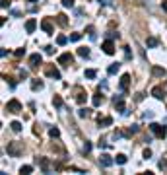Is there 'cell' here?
Wrapping results in <instances>:
<instances>
[{
  "mask_svg": "<svg viewBox=\"0 0 167 175\" xmlns=\"http://www.w3.org/2000/svg\"><path fill=\"white\" fill-rule=\"evenodd\" d=\"M25 2H37V0H25Z\"/></svg>",
  "mask_w": 167,
  "mask_h": 175,
  "instance_id": "obj_44",
  "label": "cell"
},
{
  "mask_svg": "<svg viewBox=\"0 0 167 175\" xmlns=\"http://www.w3.org/2000/svg\"><path fill=\"white\" fill-rule=\"evenodd\" d=\"M95 76H97V72H95V70H86V78H95Z\"/></svg>",
  "mask_w": 167,
  "mask_h": 175,
  "instance_id": "obj_31",
  "label": "cell"
},
{
  "mask_svg": "<svg viewBox=\"0 0 167 175\" xmlns=\"http://www.w3.org/2000/svg\"><path fill=\"white\" fill-rule=\"evenodd\" d=\"M144 158H146V160L152 158V150H150V148H146V150H144Z\"/></svg>",
  "mask_w": 167,
  "mask_h": 175,
  "instance_id": "obj_37",
  "label": "cell"
},
{
  "mask_svg": "<svg viewBox=\"0 0 167 175\" xmlns=\"http://www.w3.org/2000/svg\"><path fill=\"white\" fill-rule=\"evenodd\" d=\"M119 68H121V64L115 62V64H111L109 68H107V72H109V74H117V72H119Z\"/></svg>",
  "mask_w": 167,
  "mask_h": 175,
  "instance_id": "obj_23",
  "label": "cell"
},
{
  "mask_svg": "<svg viewBox=\"0 0 167 175\" xmlns=\"http://www.w3.org/2000/svg\"><path fill=\"white\" fill-rule=\"evenodd\" d=\"M99 163H101L103 167H111L113 166V158L109 156V154H101V156H99Z\"/></svg>",
  "mask_w": 167,
  "mask_h": 175,
  "instance_id": "obj_8",
  "label": "cell"
},
{
  "mask_svg": "<svg viewBox=\"0 0 167 175\" xmlns=\"http://www.w3.org/2000/svg\"><path fill=\"white\" fill-rule=\"evenodd\" d=\"M103 51H105V55H115V45H113V41L111 39H107L105 43H103V47H101Z\"/></svg>",
  "mask_w": 167,
  "mask_h": 175,
  "instance_id": "obj_9",
  "label": "cell"
},
{
  "mask_svg": "<svg viewBox=\"0 0 167 175\" xmlns=\"http://www.w3.org/2000/svg\"><path fill=\"white\" fill-rule=\"evenodd\" d=\"M49 134H51V138H58V136H60V130L56 129V127H53V129L49 130Z\"/></svg>",
  "mask_w": 167,
  "mask_h": 175,
  "instance_id": "obj_25",
  "label": "cell"
},
{
  "mask_svg": "<svg viewBox=\"0 0 167 175\" xmlns=\"http://www.w3.org/2000/svg\"><path fill=\"white\" fill-rule=\"evenodd\" d=\"M0 6H2V8H8V6H10V0H2V2H0Z\"/></svg>",
  "mask_w": 167,
  "mask_h": 175,
  "instance_id": "obj_40",
  "label": "cell"
},
{
  "mask_svg": "<svg viewBox=\"0 0 167 175\" xmlns=\"http://www.w3.org/2000/svg\"><path fill=\"white\" fill-rule=\"evenodd\" d=\"M62 6H64V8H72V6H74V0H62Z\"/></svg>",
  "mask_w": 167,
  "mask_h": 175,
  "instance_id": "obj_33",
  "label": "cell"
},
{
  "mask_svg": "<svg viewBox=\"0 0 167 175\" xmlns=\"http://www.w3.org/2000/svg\"><path fill=\"white\" fill-rule=\"evenodd\" d=\"M130 86V74H122L121 76V82H119V88H121L122 92H126Z\"/></svg>",
  "mask_w": 167,
  "mask_h": 175,
  "instance_id": "obj_7",
  "label": "cell"
},
{
  "mask_svg": "<svg viewBox=\"0 0 167 175\" xmlns=\"http://www.w3.org/2000/svg\"><path fill=\"white\" fill-rule=\"evenodd\" d=\"M78 55L82 56V59H88V56H89V49H88V47H80V49H78Z\"/></svg>",
  "mask_w": 167,
  "mask_h": 175,
  "instance_id": "obj_20",
  "label": "cell"
},
{
  "mask_svg": "<svg viewBox=\"0 0 167 175\" xmlns=\"http://www.w3.org/2000/svg\"><path fill=\"white\" fill-rule=\"evenodd\" d=\"M82 39V33H72L70 35V41H80Z\"/></svg>",
  "mask_w": 167,
  "mask_h": 175,
  "instance_id": "obj_32",
  "label": "cell"
},
{
  "mask_svg": "<svg viewBox=\"0 0 167 175\" xmlns=\"http://www.w3.org/2000/svg\"><path fill=\"white\" fill-rule=\"evenodd\" d=\"M158 37H148L146 39V47H158Z\"/></svg>",
  "mask_w": 167,
  "mask_h": 175,
  "instance_id": "obj_19",
  "label": "cell"
},
{
  "mask_svg": "<svg viewBox=\"0 0 167 175\" xmlns=\"http://www.w3.org/2000/svg\"><path fill=\"white\" fill-rule=\"evenodd\" d=\"M152 72H153V76H165V68H159V66H153Z\"/></svg>",
  "mask_w": 167,
  "mask_h": 175,
  "instance_id": "obj_22",
  "label": "cell"
},
{
  "mask_svg": "<svg viewBox=\"0 0 167 175\" xmlns=\"http://www.w3.org/2000/svg\"><path fill=\"white\" fill-rule=\"evenodd\" d=\"M23 55H25V49H18V51H16V56H18V59L23 56Z\"/></svg>",
  "mask_w": 167,
  "mask_h": 175,
  "instance_id": "obj_38",
  "label": "cell"
},
{
  "mask_svg": "<svg viewBox=\"0 0 167 175\" xmlns=\"http://www.w3.org/2000/svg\"><path fill=\"white\" fill-rule=\"evenodd\" d=\"M56 43H58V45H66V43H68V37H66V35H58V37H56Z\"/></svg>",
  "mask_w": 167,
  "mask_h": 175,
  "instance_id": "obj_26",
  "label": "cell"
},
{
  "mask_svg": "<svg viewBox=\"0 0 167 175\" xmlns=\"http://www.w3.org/2000/svg\"><path fill=\"white\" fill-rule=\"evenodd\" d=\"M45 72H47V76H51V78H55V80H60V72L55 68V66H47L45 68Z\"/></svg>",
  "mask_w": 167,
  "mask_h": 175,
  "instance_id": "obj_12",
  "label": "cell"
},
{
  "mask_svg": "<svg viewBox=\"0 0 167 175\" xmlns=\"http://www.w3.org/2000/svg\"><path fill=\"white\" fill-rule=\"evenodd\" d=\"M91 101H93V105H95V107H99V105L103 103V95H99V93H95V95L91 97Z\"/></svg>",
  "mask_w": 167,
  "mask_h": 175,
  "instance_id": "obj_21",
  "label": "cell"
},
{
  "mask_svg": "<svg viewBox=\"0 0 167 175\" xmlns=\"http://www.w3.org/2000/svg\"><path fill=\"white\" fill-rule=\"evenodd\" d=\"M113 103H115V107H117V111H121V113H125V99H122V95H115L113 97Z\"/></svg>",
  "mask_w": 167,
  "mask_h": 175,
  "instance_id": "obj_5",
  "label": "cell"
},
{
  "mask_svg": "<svg viewBox=\"0 0 167 175\" xmlns=\"http://www.w3.org/2000/svg\"><path fill=\"white\" fill-rule=\"evenodd\" d=\"M161 8H163V10L167 12V0H163V2H161Z\"/></svg>",
  "mask_w": 167,
  "mask_h": 175,
  "instance_id": "obj_43",
  "label": "cell"
},
{
  "mask_svg": "<svg viewBox=\"0 0 167 175\" xmlns=\"http://www.w3.org/2000/svg\"><path fill=\"white\" fill-rule=\"evenodd\" d=\"M31 90H33V92L43 90V82H41V80H33V82H31Z\"/></svg>",
  "mask_w": 167,
  "mask_h": 175,
  "instance_id": "obj_16",
  "label": "cell"
},
{
  "mask_svg": "<svg viewBox=\"0 0 167 175\" xmlns=\"http://www.w3.org/2000/svg\"><path fill=\"white\" fill-rule=\"evenodd\" d=\"M152 95L155 97V99H163V95H165V93H163V88L161 86H155L152 90Z\"/></svg>",
  "mask_w": 167,
  "mask_h": 175,
  "instance_id": "obj_14",
  "label": "cell"
},
{
  "mask_svg": "<svg viewBox=\"0 0 167 175\" xmlns=\"http://www.w3.org/2000/svg\"><path fill=\"white\" fill-rule=\"evenodd\" d=\"M37 163L41 166V169L45 171V173H51V163H49L47 158H37Z\"/></svg>",
  "mask_w": 167,
  "mask_h": 175,
  "instance_id": "obj_11",
  "label": "cell"
},
{
  "mask_svg": "<svg viewBox=\"0 0 167 175\" xmlns=\"http://www.w3.org/2000/svg\"><path fill=\"white\" fill-rule=\"evenodd\" d=\"M22 152H23V146L19 142H10L8 144V154H10V156L16 158V156H19Z\"/></svg>",
  "mask_w": 167,
  "mask_h": 175,
  "instance_id": "obj_2",
  "label": "cell"
},
{
  "mask_svg": "<svg viewBox=\"0 0 167 175\" xmlns=\"http://www.w3.org/2000/svg\"><path fill=\"white\" fill-rule=\"evenodd\" d=\"M115 161H117V163H121V166H122V163H126V156H125V154H117Z\"/></svg>",
  "mask_w": 167,
  "mask_h": 175,
  "instance_id": "obj_29",
  "label": "cell"
},
{
  "mask_svg": "<svg viewBox=\"0 0 167 175\" xmlns=\"http://www.w3.org/2000/svg\"><path fill=\"white\" fill-rule=\"evenodd\" d=\"M56 22H58V25H62V27H66V25H68V20H66L64 14H58V16H56Z\"/></svg>",
  "mask_w": 167,
  "mask_h": 175,
  "instance_id": "obj_15",
  "label": "cell"
},
{
  "mask_svg": "<svg viewBox=\"0 0 167 175\" xmlns=\"http://www.w3.org/2000/svg\"><path fill=\"white\" fill-rule=\"evenodd\" d=\"M45 53H47V55H53V53H55V49L49 45V47H45Z\"/></svg>",
  "mask_w": 167,
  "mask_h": 175,
  "instance_id": "obj_39",
  "label": "cell"
},
{
  "mask_svg": "<svg viewBox=\"0 0 167 175\" xmlns=\"http://www.w3.org/2000/svg\"><path fill=\"white\" fill-rule=\"evenodd\" d=\"M6 111H8V113H19V111H22V103H19L18 99H10V101L6 103Z\"/></svg>",
  "mask_w": 167,
  "mask_h": 175,
  "instance_id": "obj_3",
  "label": "cell"
},
{
  "mask_svg": "<svg viewBox=\"0 0 167 175\" xmlns=\"http://www.w3.org/2000/svg\"><path fill=\"white\" fill-rule=\"evenodd\" d=\"M150 130H152V132L155 134L158 138H161V140L167 136V130H165V127H163V124H159V123H152V124H150Z\"/></svg>",
  "mask_w": 167,
  "mask_h": 175,
  "instance_id": "obj_1",
  "label": "cell"
},
{
  "mask_svg": "<svg viewBox=\"0 0 167 175\" xmlns=\"http://www.w3.org/2000/svg\"><path fill=\"white\" fill-rule=\"evenodd\" d=\"M10 129L14 130V132H19V130H22V123H19V121H12V123H10Z\"/></svg>",
  "mask_w": 167,
  "mask_h": 175,
  "instance_id": "obj_18",
  "label": "cell"
},
{
  "mask_svg": "<svg viewBox=\"0 0 167 175\" xmlns=\"http://www.w3.org/2000/svg\"><path fill=\"white\" fill-rule=\"evenodd\" d=\"M138 130H140V129H138V124H132V127H130V129L126 130L125 134H126V136H130V134H136V132H138Z\"/></svg>",
  "mask_w": 167,
  "mask_h": 175,
  "instance_id": "obj_27",
  "label": "cell"
},
{
  "mask_svg": "<svg viewBox=\"0 0 167 175\" xmlns=\"http://www.w3.org/2000/svg\"><path fill=\"white\" fill-rule=\"evenodd\" d=\"M125 55H126V59H130V49L128 47H125Z\"/></svg>",
  "mask_w": 167,
  "mask_h": 175,
  "instance_id": "obj_42",
  "label": "cell"
},
{
  "mask_svg": "<svg viewBox=\"0 0 167 175\" xmlns=\"http://www.w3.org/2000/svg\"><path fill=\"white\" fill-rule=\"evenodd\" d=\"M41 29L47 33V35H53V22H51L49 18H45V20L41 22Z\"/></svg>",
  "mask_w": 167,
  "mask_h": 175,
  "instance_id": "obj_6",
  "label": "cell"
},
{
  "mask_svg": "<svg viewBox=\"0 0 167 175\" xmlns=\"http://www.w3.org/2000/svg\"><path fill=\"white\" fill-rule=\"evenodd\" d=\"M41 62H43V56L39 55V53H35V55H31V56H29V64H31L33 68H37V66L41 64Z\"/></svg>",
  "mask_w": 167,
  "mask_h": 175,
  "instance_id": "obj_10",
  "label": "cell"
},
{
  "mask_svg": "<svg viewBox=\"0 0 167 175\" xmlns=\"http://www.w3.org/2000/svg\"><path fill=\"white\" fill-rule=\"evenodd\" d=\"M53 105H55V107H62V97L60 95H55V97H53Z\"/></svg>",
  "mask_w": 167,
  "mask_h": 175,
  "instance_id": "obj_28",
  "label": "cell"
},
{
  "mask_svg": "<svg viewBox=\"0 0 167 175\" xmlns=\"http://www.w3.org/2000/svg\"><path fill=\"white\" fill-rule=\"evenodd\" d=\"M78 117H82V119H86V117H89V109H84V107H82V109L78 111Z\"/></svg>",
  "mask_w": 167,
  "mask_h": 175,
  "instance_id": "obj_30",
  "label": "cell"
},
{
  "mask_svg": "<svg viewBox=\"0 0 167 175\" xmlns=\"http://www.w3.org/2000/svg\"><path fill=\"white\" fill-rule=\"evenodd\" d=\"M99 124H101V127H111V124H113V119H111V117H103V119L99 117Z\"/></svg>",
  "mask_w": 167,
  "mask_h": 175,
  "instance_id": "obj_17",
  "label": "cell"
},
{
  "mask_svg": "<svg viewBox=\"0 0 167 175\" xmlns=\"http://www.w3.org/2000/svg\"><path fill=\"white\" fill-rule=\"evenodd\" d=\"M107 37H109V39H115V37H119V33H113V31H109V33H107Z\"/></svg>",
  "mask_w": 167,
  "mask_h": 175,
  "instance_id": "obj_41",
  "label": "cell"
},
{
  "mask_svg": "<svg viewBox=\"0 0 167 175\" xmlns=\"http://www.w3.org/2000/svg\"><path fill=\"white\" fill-rule=\"evenodd\" d=\"M72 60H74V56L70 55V53H62V55L58 56V64H62V66H70V64H72Z\"/></svg>",
  "mask_w": 167,
  "mask_h": 175,
  "instance_id": "obj_4",
  "label": "cell"
},
{
  "mask_svg": "<svg viewBox=\"0 0 167 175\" xmlns=\"http://www.w3.org/2000/svg\"><path fill=\"white\" fill-rule=\"evenodd\" d=\"M84 152H86V154H88V152H91V144H89V142H86V144H84Z\"/></svg>",
  "mask_w": 167,
  "mask_h": 175,
  "instance_id": "obj_36",
  "label": "cell"
},
{
  "mask_svg": "<svg viewBox=\"0 0 167 175\" xmlns=\"http://www.w3.org/2000/svg\"><path fill=\"white\" fill-rule=\"evenodd\" d=\"M35 27H37V20H35V18H29L27 22H25V31L33 33V31H35Z\"/></svg>",
  "mask_w": 167,
  "mask_h": 175,
  "instance_id": "obj_13",
  "label": "cell"
},
{
  "mask_svg": "<svg viewBox=\"0 0 167 175\" xmlns=\"http://www.w3.org/2000/svg\"><path fill=\"white\" fill-rule=\"evenodd\" d=\"M88 33H89L91 39H95V29H93V25H89V27H88Z\"/></svg>",
  "mask_w": 167,
  "mask_h": 175,
  "instance_id": "obj_35",
  "label": "cell"
},
{
  "mask_svg": "<svg viewBox=\"0 0 167 175\" xmlns=\"http://www.w3.org/2000/svg\"><path fill=\"white\" fill-rule=\"evenodd\" d=\"M19 171H22V173H31L33 167L31 166H22V169H19Z\"/></svg>",
  "mask_w": 167,
  "mask_h": 175,
  "instance_id": "obj_34",
  "label": "cell"
},
{
  "mask_svg": "<svg viewBox=\"0 0 167 175\" xmlns=\"http://www.w3.org/2000/svg\"><path fill=\"white\" fill-rule=\"evenodd\" d=\"M86 99H88V95H86L84 92H80V93H78V97H76V101H78L80 105H84V103H86Z\"/></svg>",
  "mask_w": 167,
  "mask_h": 175,
  "instance_id": "obj_24",
  "label": "cell"
}]
</instances>
